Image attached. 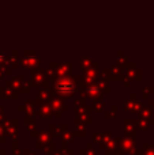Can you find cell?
Listing matches in <instances>:
<instances>
[{
	"mask_svg": "<svg viewBox=\"0 0 154 155\" xmlns=\"http://www.w3.org/2000/svg\"><path fill=\"white\" fill-rule=\"evenodd\" d=\"M56 88L62 94H71L74 91V88H75V84L71 80H59Z\"/></svg>",
	"mask_w": 154,
	"mask_h": 155,
	"instance_id": "1",
	"label": "cell"
}]
</instances>
